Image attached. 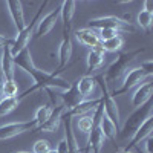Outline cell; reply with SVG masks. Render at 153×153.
Segmentation results:
<instances>
[{"label":"cell","mask_w":153,"mask_h":153,"mask_svg":"<svg viewBox=\"0 0 153 153\" xmlns=\"http://www.w3.org/2000/svg\"><path fill=\"white\" fill-rule=\"evenodd\" d=\"M58 68L52 72L55 76H60V74L66 69V66L69 65V60L72 58V40H71V35H65L63 40L58 46Z\"/></svg>","instance_id":"30bf717a"},{"label":"cell","mask_w":153,"mask_h":153,"mask_svg":"<svg viewBox=\"0 0 153 153\" xmlns=\"http://www.w3.org/2000/svg\"><path fill=\"white\" fill-rule=\"evenodd\" d=\"M46 5H48V2H43V5L38 8V12L35 14L34 20H32L29 25H26V28H25L22 32H19L17 37L14 38V43H12V46H11V54H12V57H16L17 54L22 52L25 48H28L31 38H32V34H34V31H35V28H37V25H38V22H40V19L43 17L42 14H43V9L46 8Z\"/></svg>","instance_id":"5b68a950"},{"label":"cell","mask_w":153,"mask_h":153,"mask_svg":"<svg viewBox=\"0 0 153 153\" xmlns=\"http://www.w3.org/2000/svg\"><path fill=\"white\" fill-rule=\"evenodd\" d=\"M20 101L22 100L19 98V95L14 98H2L0 100V117H6L11 112H14L19 107Z\"/></svg>","instance_id":"cb8c5ba5"},{"label":"cell","mask_w":153,"mask_h":153,"mask_svg":"<svg viewBox=\"0 0 153 153\" xmlns=\"http://www.w3.org/2000/svg\"><path fill=\"white\" fill-rule=\"evenodd\" d=\"M5 6L8 8V12L12 19V23L17 29V34L22 32L26 28V19H25V9H23V3L20 0H6Z\"/></svg>","instance_id":"9c48e42d"},{"label":"cell","mask_w":153,"mask_h":153,"mask_svg":"<svg viewBox=\"0 0 153 153\" xmlns=\"http://www.w3.org/2000/svg\"><path fill=\"white\" fill-rule=\"evenodd\" d=\"M12 43H14V38H8L0 34V49H3L5 46H12Z\"/></svg>","instance_id":"836d02e7"},{"label":"cell","mask_w":153,"mask_h":153,"mask_svg":"<svg viewBox=\"0 0 153 153\" xmlns=\"http://www.w3.org/2000/svg\"><path fill=\"white\" fill-rule=\"evenodd\" d=\"M101 46H103L104 52H117V51L123 49L124 46V37L117 35L113 38H109V40H104V42H101Z\"/></svg>","instance_id":"d4e9b609"},{"label":"cell","mask_w":153,"mask_h":153,"mask_svg":"<svg viewBox=\"0 0 153 153\" xmlns=\"http://www.w3.org/2000/svg\"><path fill=\"white\" fill-rule=\"evenodd\" d=\"M95 86H97V81H95V76L92 75H84L76 81V87H78V92L83 97V100H86L89 95L94 94Z\"/></svg>","instance_id":"7402d4cb"},{"label":"cell","mask_w":153,"mask_h":153,"mask_svg":"<svg viewBox=\"0 0 153 153\" xmlns=\"http://www.w3.org/2000/svg\"><path fill=\"white\" fill-rule=\"evenodd\" d=\"M86 153H91V152H89V150H86Z\"/></svg>","instance_id":"60d3db41"},{"label":"cell","mask_w":153,"mask_h":153,"mask_svg":"<svg viewBox=\"0 0 153 153\" xmlns=\"http://www.w3.org/2000/svg\"><path fill=\"white\" fill-rule=\"evenodd\" d=\"M95 81L101 87V91H103V95H101L100 98H101V104H103L104 115L117 127H120V110H118V104H117V101H115V98L112 97V94L109 91L107 81L103 78V75H101V74L95 76Z\"/></svg>","instance_id":"277c9868"},{"label":"cell","mask_w":153,"mask_h":153,"mask_svg":"<svg viewBox=\"0 0 153 153\" xmlns=\"http://www.w3.org/2000/svg\"><path fill=\"white\" fill-rule=\"evenodd\" d=\"M51 110H52V109H51L48 104H43V106H40V107L35 110V115H34V118H32V120L37 123V127H40V126L49 118ZM34 132H35V130H34Z\"/></svg>","instance_id":"4316f807"},{"label":"cell","mask_w":153,"mask_h":153,"mask_svg":"<svg viewBox=\"0 0 153 153\" xmlns=\"http://www.w3.org/2000/svg\"><path fill=\"white\" fill-rule=\"evenodd\" d=\"M55 153H69V149H68V143H66V139L63 138L60 139V143L55 149Z\"/></svg>","instance_id":"1f68e13d"},{"label":"cell","mask_w":153,"mask_h":153,"mask_svg":"<svg viewBox=\"0 0 153 153\" xmlns=\"http://www.w3.org/2000/svg\"><path fill=\"white\" fill-rule=\"evenodd\" d=\"M16 65H14V57L11 54V46H5L2 49V58H0V74L5 76V80H14L16 74Z\"/></svg>","instance_id":"2e32d148"},{"label":"cell","mask_w":153,"mask_h":153,"mask_svg":"<svg viewBox=\"0 0 153 153\" xmlns=\"http://www.w3.org/2000/svg\"><path fill=\"white\" fill-rule=\"evenodd\" d=\"M101 104V98H97V100H83L81 103H78L75 107H72L68 113L71 115V117H83V115H86L87 112L94 110L97 106Z\"/></svg>","instance_id":"ffe728a7"},{"label":"cell","mask_w":153,"mask_h":153,"mask_svg":"<svg viewBox=\"0 0 153 153\" xmlns=\"http://www.w3.org/2000/svg\"><path fill=\"white\" fill-rule=\"evenodd\" d=\"M19 94V84L16 80H6L3 86V98H14Z\"/></svg>","instance_id":"83f0119b"},{"label":"cell","mask_w":153,"mask_h":153,"mask_svg":"<svg viewBox=\"0 0 153 153\" xmlns=\"http://www.w3.org/2000/svg\"><path fill=\"white\" fill-rule=\"evenodd\" d=\"M35 129H37V123L34 120L9 123L5 126H0V139H9V138H14L17 135H22V133L29 132V130L34 132Z\"/></svg>","instance_id":"52a82bcc"},{"label":"cell","mask_w":153,"mask_h":153,"mask_svg":"<svg viewBox=\"0 0 153 153\" xmlns=\"http://www.w3.org/2000/svg\"><path fill=\"white\" fill-rule=\"evenodd\" d=\"M65 106L60 104V106H55L52 110H51V115H49V118L40 126V127H37L35 129V133L37 132H57L58 130V127L61 124V118H63V115H65Z\"/></svg>","instance_id":"5bb4252c"},{"label":"cell","mask_w":153,"mask_h":153,"mask_svg":"<svg viewBox=\"0 0 153 153\" xmlns=\"http://www.w3.org/2000/svg\"><path fill=\"white\" fill-rule=\"evenodd\" d=\"M51 150L52 149H51V143L48 139H38L32 147V153H49Z\"/></svg>","instance_id":"f546056e"},{"label":"cell","mask_w":153,"mask_h":153,"mask_svg":"<svg viewBox=\"0 0 153 153\" xmlns=\"http://www.w3.org/2000/svg\"><path fill=\"white\" fill-rule=\"evenodd\" d=\"M144 49H136V51H129V52H121L117 58H115L110 65L107 66V69L101 74L103 75V78L110 83V81H117L120 76L127 72V69H129L130 63H133V60L143 52Z\"/></svg>","instance_id":"7a4b0ae2"},{"label":"cell","mask_w":153,"mask_h":153,"mask_svg":"<svg viewBox=\"0 0 153 153\" xmlns=\"http://www.w3.org/2000/svg\"><path fill=\"white\" fill-rule=\"evenodd\" d=\"M152 107L153 106H152V103L149 101L147 104L138 107L133 113H130L129 117L126 118V121H124V124L121 127V130H118L120 132V138L121 139H127V138L130 139L133 136V133L143 126V123L149 117H152Z\"/></svg>","instance_id":"3957f363"},{"label":"cell","mask_w":153,"mask_h":153,"mask_svg":"<svg viewBox=\"0 0 153 153\" xmlns=\"http://www.w3.org/2000/svg\"><path fill=\"white\" fill-rule=\"evenodd\" d=\"M98 126H100V129H101V132H103V135H104L106 139H109V141H112V143H117L118 127L115 126V124L106 117V115H103V117H101Z\"/></svg>","instance_id":"44dd1931"},{"label":"cell","mask_w":153,"mask_h":153,"mask_svg":"<svg viewBox=\"0 0 153 153\" xmlns=\"http://www.w3.org/2000/svg\"><path fill=\"white\" fill-rule=\"evenodd\" d=\"M139 66H141V68L152 76V74H153V60H146V61H143Z\"/></svg>","instance_id":"d6a6232c"},{"label":"cell","mask_w":153,"mask_h":153,"mask_svg":"<svg viewBox=\"0 0 153 153\" xmlns=\"http://www.w3.org/2000/svg\"><path fill=\"white\" fill-rule=\"evenodd\" d=\"M49 153H55V150H51V152H49Z\"/></svg>","instance_id":"ab89813d"},{"label":"cell","mask_w":153,"mask_h":153,"mask_svg":"<svg viewBox=\"0 0 153 153\" xmlns=\"http://www.w3.org/2000/svg\"><path fill=\"white\" fill-rule=\"evenodd\" d=\"M104 141L106 138L101 132L100 126H94V129L89 133V138H87V146H86V150L92 152V153H101V149L104 147Z\"/></svg>","instance_id":"ac0fdd59"},{"label":"cell","mask_w":153,"mask_h":153,"mask_svg":"<svg viewBox=\"0 0 153 153\" xmlns=\"http://www.w3.org/2000/svg\"><path fill=\"white\" fill-rule=\"evenodd\" d=\"M14 65L17 68H20L22 71H25L28 75L32 76L34 80V86L26 89L19 98L23 100L26 98L29 94L35 92V91H58L60 94L69 91V87L72 83L66 81L65 78H61V76H55L52 72H45L42 69H38L34 61H32V55H31V51H29V46L25 48L20 54H17L14 57Z\"/></svg>","instance_id":"6da1fadb"},{"label":"cell","mask_w":153,"mask_h":153,"mask_svg":"<svg viewBox=\"0 0 153 153\" xmlns=\"http://www.w3.org/2000/svg\"><path fill=\"white\" fill-rule=\"evenodd\" d=\"M121 34H123V31H118V29H101L98 37H100V42H104V40H109V38H113Z\"/></svg>","instance_id":"4dcf8cb0"},{"label":"cell","mask_w":153,"mask_h":153,"mask_svg":"<svg viewBox=\"0 0 153 153\" xmlns=\"http://www.w3.org/2000/svg\"><path fill=\"white\" fill-rule=\"evenodd\" d=\"M78 129H80V132H83L84 135L91 133V130L94 129L92 117H87V115H83V117H80V118H78Z\"/></svg>","instance_id":"f1b7e54d"},{"label":"cell","mask_w":153,"mask_h":153,"mask_svg":"<svg viewBox=\"0 0 153 153\" xmlns=\"http://www.w3.org/2000/svg\"><path fill=\"white\" fill-rule=\"evenodd\" d=\"M17 153H29V152H17Z\"/></svg>","instance_id":"f35d334b"},{"label":"cell","mask_w":153,"mask_h":153,"mask_svg":"<svg viewBox=\"0 0 153 153\" xmlns=\"http://www.w3.org/2000/svg\"><path fill=\"white\" fill-rule=\"evenodd\" d=\"M81 101H83V97H81L80 92H78L76 81L71 84L69 91H66V92L61 94V104L65 106V110H66V112H69L72 107H75L78 103H81Z\"/></svg>","instance_id":"d6986e66"},{"label":"cell","mask_w":153,"mask_h":153,"mask_svg":"<svg viewBox=\"0 0 153 153\" xmlns=\"http://www.w3.org/2000/svg\"><path fill=\"white\" fill-rule=\"evenodd\" d=\"M152 94H153V83L152 80H146L138 86V89L135 91V94L132 95V106L133 107H141L144 104H147L152 100Z\"/></svg>","instance_id":"9a60e30c"},{"label":"cell","mask_w":153,"mask_h":153,"mask_svg":"<svg viewBox=\"0 0 153 153\" xmlns=\"http://www.w3.org/2000/svg\"><path fill=\"white\" fill-rule=\"evenodd\" d=\"M136 22H138V26L144 29V31H150L152 25H153V14L150 12H146V11H139L138 12V17H136Z\"/></svg>","instance_id":"484cf974"},{"label":"cell","mask_w":153,"mask_h":153,"mask_svg":"<svg viewBox=\"0 0 153 153\" xmlns=\"http://www.w3.org/2000/svg\"><path fill=\"white\" fill-rule=\"evenodd\" d=\"M129 22H124L120 17L115 16H104V17H97V19H91L87 22L89 29H118L121 31ZM130 25V23H129Z\"/></svg>","instance_id":"ba28073f"},{"label":"cell","mask_w":153,"mask_h":153,"mask_svg":"<svg viewBox=\"0 0 153 153\" xmlns=\"http://www.w3.org/2000/svg\"><path fill=\"white\" fill-rule=\"evenodd\" d=\"M144 143H146V153H153V149H152V146H153V135L147 136L144 139Z\"/></svg>","instance_id":"e575fe53"},{"label":"cell","mask_w":153,"mask_h":153,"mask_svg":"<svg viewBox=\"0 0 153 153\" xmlns=\"http://www.w3.org/2000/svg\"><path fill=\"white\" fill-rule=\"evenodd\" d=\"M75 8H76V2L74 0H65L61 2L60 6V17L63 20V37L65 35H71V29H72V20L75 16Z\"/></svg>","instance_id":"4fadbf2b"},{"label":"cell","mask_w":153,"mask_h":153,"mask_svg":"<svg viewBox=\"0 0 153 153\" xmlns=\"http://www.w3.org/2000/svg\"><path fill=\"white\" fill-rule=\"evenodd\" d=\"M86 63H87V71H97L103 66L104 63V54L98 52V51H94V49H89L87 52V57H86Z\"/></svg>","instance_id":"603a6c76"},{"label":"cell","mask_w":153,"mask_h":153,"mask_svg":"<svg viewBox=\"0 0 153 153\" xmlns=\"http://www.w3.org/2000/svg\"><path fill=\"white\" fill-rule=\"evenodd\" d=\"M5 76L2 75V74H0V100H2L3 98V86H5Z\"/></svg>","instance_id":"8d00e7d4"},{"label":"cell","mask_w":153,"mask_h":153,"mask_svg":"<svg viewBox=\"0 0 153 153\" xmlns=\"http://www.w3.org/2000/svg\"><path fill=\"white\" fill-rule=\"evenodd\" d=\"M58 17H60V8L52 9L51 12H48L46 16H43V17L40 19V22H38L35 31H34V32H35V37H37V38H42V37L48 35L51 31L54 29Z\"/></svg>","instance_id":"7c38bea8"},{"label":"cell","mask_w":153,"mask_h":153,"mask_svg":"<svg viewBox=\"0 0 153 153\" xmlns=\"http://www.w3.org/2000/svg\"><path fill=\"white\" fill-rule=\"evenodd\" d=\"M75 38L80 45L89 48V49H94L98 43H100V37L94 29H89V28H81V29H76L75 31Z\"/></svg>","instance_id":"e0dca14e"},{"label":"cell","mask_w":153,"mask_h":153,"mask_svg":"<svg viewBox=\"0 0 153 153\" xmlns=\"http://www.w3.org/2000/svg\"><path fill=\"white\" fill-rule=\"evenodd\" d=\"M149 74L141 68V66H135V68H130L129 71L126 72V75H124V78H123V83H121V86L118 87V89H115L113 92H110L112 94V97L115 98V97H118V95H123V94H127L130 91V89H133V87H136V86H139L146 78H149Z\"/></svg>","instance_id":"8992f818"},{"label":"cell","mask_w":153,"mask_h":153,"mask_svg":"<svg viewBox=\"0 0 153 153\" xmlns=\"http://www.w3.org/2000/svg\"><path fill=\"white\" fill-rule=\"evenodd\" d=\"M152 132H153V117H149L143 123V126L133 133V136L130 138V141L127 143V146L123 149V152H132L133 149H136L139 143H143L147 136L152 135Z\"/></svg>","instance_id":"8fae6325"},{"label":"cell","mask_w":153,"mask_h":153,"mask_svg":"<svg viewBox=\"0 0 153 153\" xmlns=\"http://www.w3.org/2000/svg\"><path fill=\"white\" fill-rule=\"evenodd\" d=\"M143 11L153 14V2H152V0H146V2H144V9H143Z\"/></svg>","instance_id":"d590c367"},{"label":"cell","mask_w":153,"mask_h":153,"mask_svg":"<svg viewBox=\"0 0 153 153\" xmlns=\"http://www.w3.org/2000/svg\"><path fill=\"white\" fill-rule=\"evenodd\" d=\"M121 153H133V150L132 152H121Z\"/></svg>","instance_id":"74e56055"}]
</instances>
